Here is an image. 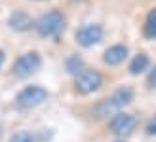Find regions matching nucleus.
<instances>
[{
	"label": "nucleus",
	"mask_w": 156,
	"mask_h": 142,
	"mask_svg": "<svg viewBox=\"0 0 156 142\" xmlns=\"http://www.w3.org/2000/svg\"><path fill=\"white\" fill-rule=\"evenodd\" d=\"M4 59H6V55H4V51L0 49V66H2V63H4Z\"/></svg>",
	"instance_id": "17"
},
{
	"label": "nucleus",
	"mask_w": 156,
	"mask_h": 142,
	"mask_svg": "<svg viewBox=\"0 0 156 142\" xmlns=\"http://www.w3.org/2000/svg\"><path fill=\"white\" fill-rule=\"evenodd\" d=\"M149 65H151L149 55H147V53H137L135 57L131 59V63H129V72L133 76H137V74L145 72V70L149 68Z\"/></svg>",
	"instance_id": "10"
},
{
	"label": "nucleus",
	"mask_w": 156,
	"mask_h": 142,
	"mask_svg": "<svg viewBox=\"0 0 156 142\" xmlns=\"http://www.w3.org/2000/svg\"><path fill=\"white\" fill-rule=\"evenodd\" d=\"M143 34L149 40H156V8H152L149 15H147L145 25H143Z\"/></svg>",
	"instance_id": "11"
},
{
	"label": "nucleus",
	"mask_w": 156,
	"mask_h": 142,
	"mask_svg": "<svg viewBox=\"0 0 156 142\" xmlns=\"http://www.w3.org/2000/svg\"><path fill=\"white\" fill-rule=\"evenodd\" d=\"M63 29H65V15L59 10L46 12L34 21V30H36V34L42 36V38L59 36Z\"/></svg>",
	"instance_id": "1"
},
{
	"label": "nucleus",
	"mask_w": 156,
	"mask_h": 142,
	"mask_svg": "<svg viewBox=\"0 0 156 142\" xmlns=\"http://www.w3.org/2000/svg\"><path fill=\"white\" fill-rule=\"evenodd\" d=\"M65 66H67V72L76 76V74H80L84 70V61L78 57V55H71V57L65 61Z\"/></svg>",
	"instance_id": "12"
},
{
	"label": "nucleus",
	"mask_w": 156,
	"mask_h": 142,
	"mask_svg": "<svg viewBox=\"0 0 156 142\" xmlns=\"http://www.w3.org/2000/svg\"><path fill=\"white\" fill-rule=\"evenodd\" d=\"M10 142H34V135L29 131H19L10 138Z\"/></svg>",
	"instance_id": "14"
},
{
	"label": "nucleus",
	"mask_w": 156,
	"mask_h": 142,
	"mask_svg": "<svg viewBox=\"0 0 156 142\" xmlns=\"http://www.w3.org/2000/svg\"><path fill=\"white\" fill-rule=\"evenodd\" d=\"M147 133H149V135H156V116L149 121V125H147Z\"/></svg>",
	"instance_id": "15"
},
{
	"label": "nucleus",
	"mask_w": 156,
	"mask_h": 142,
	"mask_svg": "<svg viewBox=\"0 0 156 142\" xmlns=\"http://www.w3.org/2000/svg\"><path fill=\"white\" fill-rule=\"evenodd\" d=\"M74 38H76L78 46L91 47V46H95L103 40V27L97 25V23H88V25H84L76 30Z\"/></svg>",
	"instance_id": "5"
},
{
	"label": "nucleus",
	"mask_w": 156,
	"mask_h": 142,
	"mask_svg": "<svg viewBox=\"0 0 156 142\" xmlns=\"http://www.w3.org/2000/svg\"><path fill=\"white\" fill-rule=\"evenodd\" d=\"M40 66H42L40 53L27 51V53H23L21 57L15 59L12 70H13V76H17V78H29V76H33L34 72H38Z\"/></svg>",
	"instance_id": "2"
},
{
	"label": "nucleus",
	"mask_w": 156,
	"mask_h": 142,
	"mask_svg": "<svg viewBox=\"0 0 156 142\" xmlns=\"http://www.w3.org/2000/svg\"><path fill=\"white\" fill-rule=\"evenodd\" d=\"M8 27H10L13 32H27V30H30L34 27V21L30 19L29 13L17 10L8 17Z\"/></svg>",
	"instance_id": "7"
},
{
	"label": "nucleus",
	"mask_w": 156,
	"mask_h": 142,
	"mask_svg": "<svg viewBox=\"0 0 156 142\" xmlns=\"http://www.w3.org/2000/svg\"><path fill=\"white\" fill-rule=\"evenodd\" d=\"M149 83H151V87H156V66H154V70L149 76Z\"/></svg>",
	"instance_id": "16"
},
{
	"label": "nucleus",
	"mask_w": 156,
	"mask_h": 142,
	"mask_svg": "<svg viewBox=\"0 0 156 142\" xmlns=\"http://www.w3.org/2000/svg\"><path fill=\"white\" fill-rule=\"evenodd\" d=\"M101 85H103V76H101L97 70L84 68L80 74H76L74 87H76L78 93H82V95H90L93 91H97Z\"/></svg>",
	"instance_id": "3"
},
{
	"label": "nucleus",
	"mask_w": 156,
	"mask_h": 142,
	"mask_svg": "<svg viewBox=\"0 0 156 142\" xmlns=\"http://www.w3.org/2000/svg\"><path fill=\"white\" fill-rule=\"evenodd\" d=\"M114 110H118L114 104H112V100L108 99V100H103V102H99L97 104V108H95V116L97 117H105V116H108V114H112Z\"/></svg>",
	"instance_id": "13"
},
{
	"label": "nucleus",
	"mask_w": 156,
	"mask_h": 142,
	"mask_svg": "<svg viewBox=\"0 0 156 142\" xmlns=\"http://www.w3.org/2000/svg\"><path fill=\"white\" fill-rule=\"evenodd\" d=\"M135 127H137V120L131 114H126V112L114 114L112 120L108 121V129L118 137H129L135 131Z\"/></svg>",
	"instance_id": "6"
},
{
	"label": "nucleus",
	"mask_w": 156,
	"mask_h": 142,
	"mask_svg": "<svg viewBox=\"0 0 156 142\" xmlns=\"http://www.w3.org/2000/svg\"><path fill=\"white\" fill-rule=\"evenodd\" d=\"M48 99V91L40 85H27L17 93V104L21 108H34Z\"/></svg>",
	"instance_id": "4"
},
{
	"label": "nucleus",
	"mask_w": 156,
	"mask_h": 142,
	"mask_svg": "<svg viewBox=\"0 0 156 142\" xmlns=\"http://www.w3.org/2000/svg\"><path fill=\"white\" fill-rule=\"evenodd\" d=\"M133 97H135V93H133V89H131V87H128V85H124V87H120V89H116V91L112 93V97H111V100H112V104H114L116 108H122V106H126V104H129V102L133 100Z\"/></svg>",
	"instance_id": "9"
},
{
	"label": "nucleus",
	"mask_w": 156,
	"mask_h": 142,
	"mask_svg": "<svg viewBox=\"0 0 156 142\" xmlns=\"http://www.w3.org/2000/svg\"><path fill=\"white\" fill-rule=\"evenodd\" d=\"M128 57V47L124 44H114L111 47H107V51L103 53V61L107 63L108 66H116L120 65V63H124Z\"/></svg>",
	"instance_id": "8"
},
{
	"label": "nucleus",
	"mask_w": 156,
	"mask_h": 142,
	"mask_svg": "<svg viewBox=\"0 0 156 142\" xmlns=\"http://www.w3.org/2000/svg\"><path fill=\"white\" fill-rule=\"evenodd\" d=\"M116 142H124V140H116Z\"/></svg>",
	"instance_id": "18"
}]
</instances>
